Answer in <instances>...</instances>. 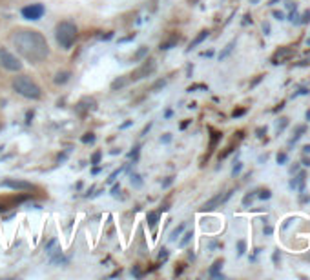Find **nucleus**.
<instances>
[{"label":"nucleus","instance_id":"1","mask_svg":"<svg viewBox=\"0 0 310 280\" xmlns=\"http://www.w3.org/2000/svg\"><path fill=\"white\" fill-rule=\"evenodd\" d=\"M11 42L18 55L22 56L24 60L31 62V64H40L50 55V46H48L46 37L40 31H35V29L22 28L13 31Z\"/></svg>","mask_w":310,"mask_h":280},{"label":"nucleus","instance_id":"2","mask_svg":"<svg viewBox=\"0 0 310 280\" xmlns=\"http://www.w3.org/2000/svg\"><path fill=\"white\" fill-rule=\"evenodd\" d=\"M11 86L18 95L24 96V98H28V100H39L40 96H42V90L39 88V84L33 82L28 75H18V77H15Z\"/></svg>","mask_w":310,"mask_h":280},{"label":"nucleus","instance_id":"3","mask_svg":"<svg viewBox=\"0 0 310 280\" xmlns=\"http://www.w3.org/2000/svg\"><path fill=\"white\" fill-rule=\"evenodd\" d=\"M55 40L62 49H69L77 40V26L69 20H62L55 28Z\"/></svg>","mask_w":310,"mask_h":280},{"label":"nucleus","instance_id":"4","mask_svg":"<svg viewBox=\"0 0 310 280\" xmlns=\"http://www.w3.org/2000/svg\"><path fill=\"white\" fill-rule=\"evenodd\" d=\"M0 66L4 67V69H7V71L17 73V71L22 69V62L18 60L13 53H9V51L4 49V47H0Z\"/></svg>","mask_w":310,"mask_h":280},{"label":"nucleus","instance_id":"5","mask_svg":"<svg viewBox=\"0 0 310 280\" xmlns=\"http://www.w3.org/2000/svg\"><path fill=\"white\" fill-rule=\"evenodd\" d=\"M155 69H157V64H155V60H153V58H150V60H144V62H142V66L137 67L135 71L130 75V82H137V80L144 79V77H150V75L155 73Z\"/></svg>","mask_w":310,"mask_h":280},{"label":"nucleus","instance_id":"6","mask_svg":"<svg viewBox=\"0 0 310 280\" xmlns=\"http://www.w3.org/2000/svg\"><path fill=\"white\" fill-rule=\"evenodd\" d=\"M234 195V191H225V193H217V195H214L210 200H206L203 204V207H201V211H204V213H208V211H214L215 207H219L221 204H225L230 196Z\"/></svg>","mask_w":310,"mask_h":280},{"label":"nucleus","instance_id":"7","mask_svg":"<svg viewBox=\"0 0 310 280\" xmlns=\"http://www.w3.org/2000/svg\"><path fill=\"white\" fill-rule=\"evenodd\" d=\"M22 17L26 20H40L42 15L46 13V7L42 4H29V6L22 7Z\"/></svg>","mask_w":310,"mask_h":280},{"label":"nucleus","instance_id":"8","mask_svg":"<svg viewBox=\"0 0 310 280\" xmlns=\"http://www.w3.org/2000/svg\"><path fill=\"white\" fill-rule=\"evenodd\" d=\"M4 187H9L13 191H29L33 189V184L31 182H26V180H18V179H6L2 180V184Z\"/></svg>","mask_w":310,"mask_h":280},{"label":"nucleus","instance_id":"9","mask_svg":"<svg viewBox=\"0 0 310 280\" xmlns=\"http://www.w3.org/2000/svg\"><path fill=\"white\" fill-rule=\"evenodd\" d=\"M95 109H97V102L93 100V98H90V96H84V98L75 106V111L79 113V115H86L88 111H95Z\"/></svg>","mask_w":310,"mask_h":280},{"label":"nucleus","instance_id":"10","mask_svg":"<svg viewBox=\"0 0 310 280\" xmlns=\"http://www.w3.org/2000/svg\"><path fill=\"white\" fill-rule=\"evenodd\" d=\"M292 56V49L290 47H279L276 51V55L272 56V64H281V60H287Z\"/></svg>","mask_w":310,"mask_h":280},{"label":"nucleus","instance_id":"11","mask_svg":"<svg viewBox=\"0 0 310 280\" xmlns=\"http://www.w3.org/2000/svg\"><path fill=\"white\" fill-rule=\"evenodd\" d=\"M223 264H225V262H223L221 258H219V260H215L214 266L210 268V277H214V279H223V275L219 273L221 268H223Z\"/></svg>","mask_w":310,"mask_h":280},{"label":"nucleus","instance_id":"12","mask_svg":"<svg viewBox=\"0 0 310 280\" xmlns=\"http://www.w3.org/2000/svg\"><path fill=\"white\" fill-rule=\"evenodd\" d=\"M71 79V73H69V71H59V73L55 75V84L57 86H62V84H66V82H68V80Z\"/></svg>","mask_w":310,"mask_h":280},{"label":"nucleus","instance_id":"13","mask_svg":"<svg viewBox=\"0 0 310 280\" xmlns=\"http://www.w3.org/2000/svg\"><path fill=\"white\" fill-rule=\"evenodd\" d=\"M128 82H130V77H119V79H115L112 82V90L113 91L123 90L124 86H128Z\"/></svg>","mask_w":310,"mask_h":280},{"label":"nucleus","instance_id":"14","mask_svg":"<svg viewBox=\"0 0 310 280\" xmlns=\"http://www.w3.org/2000/svg\"><path fill=\"white\" fill-rule=\"evenodd\" d=\"M204 39H208V31H206V29H204V31H201V33H199L197 37H195V39H193L192 42H190V46H188V51L193 49V47H197V46L201 44V42H203Z\"/></svg>","mask_w":310,"mask_h":280},{"label":"nucleus","instance_id":"15","mask_svg":"<svg viewBox=\"0 0 310 280\" xmlns=\"http://www.w3.org/2000/svg\"><path fill=\"white\" fill-rule=\"evenodd\" d=\"M177 42H179V37H172V39H168L166 42H163V44H161V51L172 49V47H175V46H177Z\"/></svg>","mask_w":310,"mask_h":280},{"label":"nucleus","instance_id":"16","mask_svg":"<svg viewBox=\"0 0 310 280\" xmlns=\"http://www.w3.org/2000/svg\"><path fill=\"white\" fill-rule=\"evenodd\" d=\"M148 51H150V49H148L146 46H141V47L137 49V53H135V55H133V60H135V62L142 60V58H144V56L148 55Z\"/></svg>","mask_w":310,"mask_h":280},{"label":"nucleus","instance_id":"17","mask_svg":"<svg viewBox=\"0 0 310 280\" xmlns=\"http://www.w3.org/2000/svg\"><path fill=\"white\" fill-rule=\"evenodd\" d=\"M234 46H236V42H230V44H228V46H226V47H225V49H223V51H221V53H219V60H225V58H226V56H228V55H230V53H232V51H234Z\"/></svg>","mask_w":310,"mask_h":280},{"label":"nucleus","instance_id":"18","mask_svg":"<svg viewBox=\"0 0 310 280\" xmlns=\"http://www.w3.org/2000/svg\"><path fill=\"white\" fill-rule=\"evenodd\" d=\"M221 140V133L219 131H214V129H212V140H210V151H212V149H214L215 146H217V142H219Z\"/></svg>","mask_w":310,"mask_h":280},{"label":"nucleus","instance_id":"19","mask_svg":"<svg viewBox=\"0 0 310 280\" xmlns=\"http://www.w3.org/2000/svg\"><path fill=\"white\" fill-rule=\"evenodd\" d=\"M192 236H193L192 231L185 233V235H183V238H181V242H179V247H186V246H188V244H190V240H192Z\"/></svg>","mask_w":310,"mask_h":280},{"label":"nucleus","instance_id":"20","mask_svg":"<svg viewBox=\"0 0 310 280\" xmlns=\"http://www.w3.org/2000/svg\"><path fill=\"white\" fill-rule=\"evenodd\" d=\"M255 196H257V191H252V193H248V195L245 196V198H243V206H250Z\"/></svg>","mask_w":310,"mask_h":280},{"label":"nucleus","instance_id":"21","mask_svg":"<svg viewBox=\"0 0 310 280\" xmlns=\"http://www.w3.org/2000/svg\"><path fill=\"white\" fill-rule=\"evenodd\" d=\"M146 220H148V224H150V226H155V224H157V220H159V213H157V211H152V213H148Z\"/></svg>","mask_w":310,"mask_h":280},{"label":"nucleus","instance_id":"22","mask_svg":"<svg viewBox=\"0 0 310 280\" xmlns=\"http://www.w3.org/2000/svg\"><path fill=\"white\" fill-rule=\"evenodd\" d=\"M130 180H131V186H135V187H141V186H142L141 175L133 173V175H131V177H130Z\"/></svg>","mask_w":310,"mask_h":280},{"label":"nucleus","instance_id":"23","mask_svg":"<svg viewBox=\"0 0 310 280\" xmlns=\"http://www.w3.org/2000/svg\"><path fill=\"white\" fill-rule=\"evenodd\" d=\"M183 231H185V224H181L179 228H175V230L172 231V236H170V240H177V236H179L181 233H183Z\"/></svg>","mask_w":310,"mask_h":280},{"label":"nucleus","instance_id":"24","mask_svg":"<svg viewBox=\"0 0 310 280\" xmlns=\"http://www.w3.org/2000/svg\"><path fill=\"white\" fill-rule=\"evenodd\" d=\"M245 251H247V244H245L243 240H239V242H237V255H239V257H243V255H245Z\"/></svg>","mask_w":310,"mask_h":280},{"label":"nucleus","instance_id":"25","mask_svg":"<svg viewBox=\"0 0 310 280\" xmlns=\"http://www.w3.org/2000/svg\"><path fill=\"white\" fill-rule=\"evenodd\" d=\"M257 196H259L261 200H268L272 196V191H268V189H261L259 193H257Z\"/></svg>","mask_w":310,"mask_h":280},{"label":"nucleus","instance_id":"26","mask_svg":"<svg viewBox=\"0 0 310 280\" xmlns=\"http://www.w3.org/2000/svg\"><path fill=\"white\" fill-rule=\"evenodd\" d=\"M305 131H307V128H305V126H299V128H296V133H294V139H292V142H296V140H298L299 137H301V135L305 133Z\"/></svg>","mask_w":310,"mask_h":280},{"label":"nucleus","instance_id":"27","mask_svg":"<svg viewBox=\"0 0 310 280\" xmlns=\"http://www.w3.org/2000/svg\"><path fill=\"white\" fill-rule=\"evenodd\" d=\"M82 142H84V144H93V142H95V135L86 133L84 137H82Z\"/></svg>","mask_w":310,"mask_h":280},{"label":"nucleus","instance_id":"28","mask_svg":"<svg viewBox=\"0 0 310 280\" xmlns=\"http://www.w3.org/2000/svg\"><path fill=\"white\" fill-rule=\"evenodd\" d=\"M124 168H119V169H115V171H113L112 175H110V177H108V184H112V182H115V179H117L119 177V173H121V171H123Z\"/></svg>","mask_w":310,"mask_h":280},{"label":"nucleus","instance_id":"29","mask_svg":"<svg viewBox=\"0 0 310 280\" xmlns=\"http://www.w3.org/2000/svg\"><path fill=\"white\" fill-rule=\"evenodd\" d=\"M101 158H102V151H95V153H93V157H91L90 162L91 164H101Z\"/></svg>","mask_w":310,"mask_h":280},{"label":"nucleus","instance_id":"30","mask_svg":"<svg viewBox=\"0 0 310 280\" xmlns=\"http://www.w3.org/2000/svg\"><path fill=\"white\" fill-rule=\"evenodd\" d=\"M164 86H166V80H157V82H155V84L152 86V91H157V90H161V88H164Z\"/></svg>","mask_w":310,"mask_h":280},{"label":"nucleus","instance_id":"31","mask_svg":"<svg viewBox=\"0 0 310 280\" xmlns=\"http://www.w3.org/2000/svg\"><path fill=\"white\" fill-rule=\"evenodd\" d=\"M287 126H288V118H279V126H277V131L281 133V131L285 128H287Z\"/></svg>","mask_w":310,"mask_h":280},{"label":"nucleus","instance_id":"32","mask_svg":"<svg viewBox=\"0 0 310 280\" xmlns=\"http://www.w3.org/2000/svg\"><path fill=\"white\" fill-rule=\"evenodd\" d=\"M139 149H141V147L135 146V147H133V151H130V158H133V162H137V160H139Z\"/></svg>","mask_w":310,"mask_h":280},{"label":"nucleus","instance_id":"33","mask_svg":"<svg viewBox=\"0 0 310 280\" xmlns=\"http://www.w3.org/2000/svg\"><path fill=\"white\" fill-rule=\"evenodd\" d=\"M159 260H163V262L164 260H168V249H164L163 247V249L159 251Z\"/></svg>","mask_w":310,"mask_h":280},{"label":"nucleus","instance_id":"34","mask_svg":"<svg viewBox=\"0 0 310 280\" xmlns=\"http://www.w3.org/2000/svg\"><path fill=\"white\" fill-rule=\"evenodd\" d=\"M285 162H287V153L281 151L279 155H277V164H281V166H283Z\"/></svg>","mask_w":310,"mask_h":280},{"label":"nucleus","instance_id":"35","mask_svg":"<svg viewBox=\"0 0 310 280\" xmlns=\"http://www.w3.org/2000/svg\"><path fill=\"white\" fill-rule=\"evenodd\" d=\"M131 273H133V277H135V279H141V277H142L141 269L137 268V266H133V269H131Z\"/></svg>","mask_w":310,"mask_h":280},{"label":"nucleus","instance_id":"36","mask_svg":"<svg viewBox=\"0 0 310 280\" xmlns=\"http://www.w3.org/2000/svg\"><path fill=\"white\" fill-rule=\"evenodd\" d=\"M195 90H206V86L204 84H195V86H190L188 91H195Z\"/></svg>","mask_w":310,"mask_h":280},{"label":"nucleus","instance_id":"37","mask_svg":"<svg viewBox=\"0 0 310 280\" xmlns=\"http://www.w3.org/2000/svg\"><path fill=\"white\" fill-rule=\"evenodd\" d=\"M243 168V164L241 162H236V166H234V169H232V175H237L239 171H241Z\"/></svg>","mask_w":310,"mask_h":280},{"label":"nucleus","instance_id":"38","mask_svg":"<svg viewBox=\"0 0 310 280\" xmlns=\"http://www.w3.org/2000/svg\"><path fill=\"white\" fill-rule=\"evenodd\" d=\"M245 113H247V109H245V107H239V109H236L232 115H234V117H241V115H245Z\"/></svg>","mask_w":310,"mask_h":280},{"label":"nucleus","instance_id":"39","mask_svg":"<svg viewBox=\"0 0 310 280\" xmlns=\"http://www.w3.org/2000/svg\"><path fill=\"white\" fill-rule=\"evenodd\" d=\"M161 142H163V144H168V142H172V135L166 133L164 137H161Z\"/></svg>","mask_w":310,"mask_h":280},{"label":"nucleus","instance_id":"40","mask_svg":"<svg viewBox=\"0 0 310 280\" xmlns=\"http://www.w3.org/2000/svg\"><path fill=\"white\" fill-rule=\"evenodd\" d=\"M172 182H174V177H168V179L163 182V187H170V186H172Z\"/></svg>","mask_w":310,"mask_h":280},{"label":"nucleus","instance_id":"41","mask_svg":"<svg viewBox=\"0 0 310 280\" xmlns=\"http://www.w3.org/2000/svg\"><path fill=\"white\" fill-rule=\"evenodd\" d=\"M310 22V11H305L303 13V24H309Z\"/></svg>","mask_w":310,"mask_h":280},{"label":"nucleus","instance_id":"42","mask_svg":"<svg viewBox=\"0 0 310 280\" xmlns=\"http://www.w3.org/2000/svg\"><path fill=\"white\" fill-rule=\"evenodd\" d=\"M135 39V33H131L130 37H124V39H121L119 42H130V40H133Z\"/></svg>","mask_w":310,"mask_h":280},{"label":"nucleus","instance_id":"43","mask_svg":"<svg viewBox=\"0 0 310 280\" xmlns=\"http://www.w3.org/2000/svg\"><path fill=\"white\" fill-rule=\"evenodd\" d=\"M274 17H276L277 20H285V15H283L281 11H274Z\"/></svg>","mask_w":310,"mask_h":280},{"label":"nucleus","instance_id":"44","mask_svg":"<svg viewBox=\"0 0 310 280\" xmlns=\"http://www.w3.org/2000/svg\"><path fill=\"white\" fill-rule=\"evenodd\" d=\"M274 233V228L272 226H265V235H272Z\"/></svg>","mask_w":310,"mask_h":280},{"label":"nucleus","instance_id":"45","mask_svg":"<svg viewBox=\"0 0 310 280\" xmlns=\"http://www.w3.org/2000/svg\"><path fill=\"white\" fill-rule=\"evenodd\" d=\"M263 31H265V35H270V26H268V22L263 24Z\"/></svg>","mask_w":310,"mask_h":280},{"label":"nucleus","instance_id":"46","mask_svg":"<svg viewBox=\"0 0 310 280\" xmlns=\"http://www.w3.org/2000/svg\"><path fill=\"white\" fill-rule=\"evenodd\" d=\"M119 189H121V184H115V186H113V187H112V195H117Z\"/></svg>","mask_w":310,"mask_h":280},{"label":"nucleus","instance_id":"47","mask_svg":"<svg viewBox=\"0 0 310 280\" xmlns=\"http://www.w3.org/2000/svg\"><path fill=\"white\" fill-rule=\"evenodd\" d=\"M101 39L102 40H110V39H113V33L110 31V33H106V35H101Z\"/></svg>","mask_w":310,"mask_h":280},{"label":"nucleus","instance_id":"48","mask_svg":"<svg viewBox=\"0 0 310 280\" xmlns=\"http://www.w3.org/2000/svg\"><path fill=\"white\" fill-rule=\"evenodd\" d=\"M299 171V164H294L292 168H290V173H298Z\"/></svg>","mask_w":310,"mask_h":280},{"label":"nucleus","instance_id":"49","mask_svg":"<svg viewBox=\"0 0 310 280\" xmlns=\"http://www.w3.org/2000/svg\"><path fill=\"white\" fill-rule=\"evenodd\" d=\"M26 118H28V120H26V124H29V122H31V118H33V111H28V115H26Z\"/></svg>","mask_w":310,"mask_h":280},{"label":"nucleus","instance_id":"50","mask_svg":"<svg viewBox=\"0 0 310 280\" xmlns=\"http://www.w3.org/2000/svg\"><path fill=\"white\" fill-rule=\"evenodd\" d=\"M190 122H192V120H185V122L181 124V129H186L188 126H190Z\"/></svg>","mask_w":310,"mask_h":280},{"label":"nucleus","instance_id":"51","mask_svg":"<svg viewBox=\"0 0 310 280\" xmlns=\"http://www.w3.org/2000/svg\"><path fill=\"white\" fill-rule=\"evenodd\" d=\"M203 56H212L214 55V51H204V53H201Z\"/></svg>","mask_w":310,"mask_h":280},{"label":"nucleus","instance_id":"52","mask_svg":"<svg viewBox=\"0 0 310 280\" xmlns=\"http://www.w3.org/2000/svg\"><path fill=\"white\" fill-rule=\"evenodd\" d=\"M130 126H131V122H130V120H128V122H124L123 126H121V128L124 129V128H130Z\"/></svg>","mask_w":310,"mask_h":280},{"label":"nucleus","instance_id":"53","mask_svg":"<svg viewBox=\"0 0 310 280\" xmlns=\"http://www.w3.org/2000/svg\"><path fill=\"white\" fill-rule=\"evenodd\" d=\"M303 151L307 153V155H310V146H305V147H303Z\"/></svg>","mask_w":310,"mask_h":280},{"label":"nucleus","instance_id":"54","mask_svg":"<svg viewBox=\"0 0 310 280\" xmlns=\"http://www.w3.org/2000/svg\"><path fill=\"white\" fill-rule=\"evenodd\" d=\"M307 120H309V122H310V109H309V111H307Z\"/></svg>","mask_w":310,"mask_h":280},{"label":"nucleus","instance_id":"55","mask_svg":"<svg viewBox=\"0 0 310 280\" xmlns=\"http://www.w3.org/2000/svg\"><path fill=\"white\" fill-rule=\"evenodd\" d=\"M250 2H252V4H257V2H259V0H250Z\"/></svg>","mask_w":310,"mask_h":280},{"label":"nucleus","instance_id":"56","mask_svg":"<svg viewBox=\"0 0 310 280\" xmlns=\"http://www.w3.org/2000/svg\"><path fill=\"white\" fill-rule=\"evenodd\" d=\"M2 151H4V146H0V153H2Z\"/></svg>","mask_w":310,"mask_h":280},{"label":"nucleus","instance_id":"57","mask_svg":"<svg viewBox=\"0 0 310 280\" xmlns=\"http://www.w3.org/2000/svg\"><path fill=\"white\" fill-rule=\"evenodd\" d=\"M307 44H309V46H310V37H309V40H307Z\"/></svg>","mask_w":310,"mask_h":280},{"label":"nucleus","instance_id":"58","mask_svg":"<svg viewBox=\"0 0 310 280\" xmlns=\"http://www.w3.org/2000/svg\"><path fill=\"white\" fill-rule=\"evenodd\" d=\"M0 131H2V122H0Z\"/></svg>","mask_w":310,"mask_h":280}]
</instances>
